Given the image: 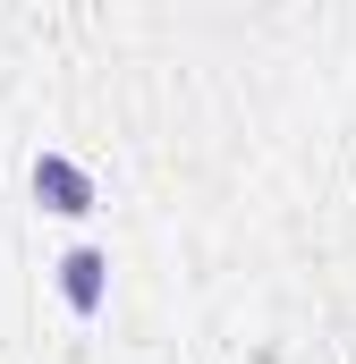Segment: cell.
I'll use <instances>...</instances> for the list:
<instances>
[{"instance_id":"obj_1","label":"cell","mask_w":356,"mask_h":364,"mask_svg":"<svg viewBox=\"0 0 356 364\" xmlns=\"http://www.w3.org/2000/svg\"><path fill=\"white\" fill-rule=\"evenodd\" d=\"M34 195H43V212H60V220H85L93 212V178L68 153H43V161H34Z\"/></svg>"},{"instance_id":"obj_2","label":"cell","mask_w":356,"mask_h":364,"mask_svg":"<svg viewBox=\"0 0 356 364\" xmlns=\"http://www.w3.org/2000/svg\"><path fill=\"white\" fill-rule=\"evenodd\" d=\"M102 288H110V255H102V246H68V255H60V296H68V314H102Z\"/></svg>"}]
</instances>
